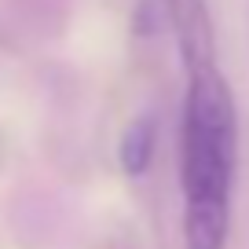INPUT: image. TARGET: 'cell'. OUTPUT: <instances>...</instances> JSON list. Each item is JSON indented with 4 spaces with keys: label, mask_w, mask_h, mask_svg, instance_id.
<instances>
[{
    "label": "cell",
    "mask_w": 249,
    "mask_h": 249,
    "mask_svg": "<svg viewBox=\"0 0 249 249\" xmlns=\"http://www.w3.org/2000/svg\"><path fill=\"white\" fill-rule=\"evenodd\" d=\"M238 179V107L224 70L187 73L179 107V195L183 249H224Z\"/></svg>",
    "instance_id": "6da1fadb"
},
{
    "label": "cell",
    "mask_w": 249,
    "mask_h": 249,
    "mask_svg": "<svg viewBox=\"0 0 249 249\" xmlns=\"http://www.w3.org/2000/svg\"><path fill=\"white\" fill-rule=\"evenodd\" d=\"M165 22L176 37V52L183 62V73L216 66V26H213L205 0H161Z\"/></svg>",
    "instance_id": "7a4b0ae2"
},
{
    "label": "cell",
    "mask_w": 249,
    "mask_h": 249,
    "mask_svg": "<svg viewBox=\"0 0 249 249\" xmlns=\"http://www.w3.org/2000/svg\"><path fill=\"white\" fill-rule=\"evenodd\" d=\"M154 154H158V117L136 114L117 140V161H121L124 176H147L154 165Z\"/></svg>",
    "instance_id": "3957f363"
}]
</instances>
